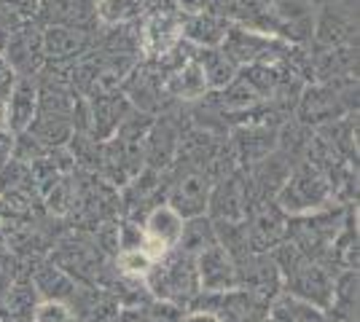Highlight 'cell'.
I'll use <instances>...</instances> for the list:
<instances>
[{
    "label": "cell",
    "mask_w": 360,
    "mask_h": 322,
    "mask_svg": "<svg viewBox=\"0 0 360 322\" xmlns=\"http://www.w3.org/2000/svg\"><path fill=\"white\" fill-rule=\"evenodd\" d=\"M16 78L19 76L11 70V65L3 60V54H0V100H6V97H8V92L14 89Z\"/></svg>",
    "instance_id": "d590c367"
},
{
    "label": "cell",
    "mask_w": 360,
    "mask_h": 322,
    "mask_svg": "<svg viewBox=\"0 0 360 322\" xmlns=\"http://www.w3.org/2000/svg\"><path fill=\"white\" fill-rule=\"evenodd\" d=\"M229 19L224 14H212V11H196V14H183L180 35L183 41H188L196 48H212L221 46L226 30H229Z\"/></svg>",
    "instance_id": "d6986e66"
},
{
    "label": "cell",
    "mask_w": 360,
    "mask_h": 322,
    "mask_svg": "<svg viewBox=\"0 0 360 322\" xmlns=\"http://www.w3.org/2000/svg\"><path fill=\"white\" fill-rule=\"evenodd\" d=\"M250 253H269L288 236V215L280 210L274 199L255 204L245 217Z\"/></svg>",
    "instance_id": "ba28073f"
},
{
    "label": "cell",
    "mask_w": 360,
    "mask_h": 322,
    "mask_svg": "<svg viewBox=\"0 0 360 322\" xmlns=\"http://www.w3.org/2000/svg\"><path fill=\"white\" fill-rule=\"evenodd\" d=\"M178 137H180V126L172 121V116H162V119H153L148 135H146V167L167 172L175 161L178 154Z\"/></svg>",
    "instance_id": "2e32d148"
},
{
    "label": "cell",
    "mask_w": 360,
    "mask_h": 322,
    "mask_svg": "<svg viewBox=\"0 0 360 322\" xmlns=\"http://www.w3.org/2000/svg\"><path fill=\"white\" fill-rule=\"evenodd\" d=\"M169 188H167V204L186 220L194 215H207V199H210L212 180L205 169L191 172H167Z\"/></svg>",
    "instance_id": "5b68a950"
},
{
    "label": "cell",
    "mask_w": 360,
    "mask_h": 322,
    "mask_svg": "<svg viewBox=\"0 0 360 322\" xmlns=\"http://www.w3.org/2000/svg\"><path fill=\"white\" fill-rule=\"evenodd\" d=\"M283 293L301 298L307 304H312L317 309L330 307L333 301V276L315 261H307L296 274H290L288 279H283Z\"/></svg>",
    "instance_id": "8fae6325"
},
{
    "label": "cell",
    "mask_w": 360,
    "mask_h": 322,
    "mask_svg": "<svg viewBox=\"0 0 360 322\" xmlns=\"http://www.w3.org/2000/svg\"><path fill=\"white\" fill-rule=\"evenodd\" d=\"M140 14H143V0H94V16L103 25L137 22Z\"/></svg>",
    "instance_id": "4dcf8cb0"
},
{
    "label": "cell",
    "mask_w": 360,
    "mask_h": 322,
    "mask_svg": "<svg viewBox=\"0 0 360 322\" xmlns=\"http://www.w3.org/2000/svg\"><path fill=\"white\" fill-rule=\"evenodd\" d=\"M290 169H293V161L274 148L269 156L258 159L255 164H250V167L245 169V175H248V180L253 185V191L258 194V199L269 201L283 188V183L288 180V175H290Z\"/></svg>",
    "instance_id": "e0dca14e"
},
{
    "label": "cell",
    "mask_w": 360,
    "mask_h": 322,
    "mask_svg": "<svg viewBox=\"0 0 360 322\" xmlns=\"http://www.w3.org/2000/svg\"><path fill=\"white\" fill-rule=\"evenodd\" d=\"M274 201L280 204V210L288 217H293V215H307L320 210V207H328V204H333V196H330V185L326 180V175L301 159L293 164Z\"/></svg>",
    "instance_id": "7a4b0ae2"
},
{
    "label": "cell",
    "mask_w": 360,
    "mask_h": 322,
    "mask_svg": "<svg viewBox=\"0 0 360 322\" xmlns=\"http://www.w3.org/2000/svg\"><path fill=\"white\" fill-rule=\"evenodd\" d=\"M271 261H274V266L280 269V274H283V279H288L290 274H296L304 263L309 261L304 253H301L299 247L293 245L290 239H285V242H280V245L274 247V250H269Z\"/></svg>",
    "instance_id": "d6a6232c"
},
{
    "label": "cell",
    "mask_w": 360,
    "mask_h": 322,
    "mask_svg": "<svg viewBox=\"0 0 360 322\" xmlns=\"http://www.w3.org/2000/svg\"><path fill=\"white\" fill-rule=\"evenodd\" d=\"M194 60L199 62V67H202V73H205V81H207V89H210V92L224 89L226 83L237 76V65L229 60L218 46H212V48L194 46Z\"/></svg>",
    "instance_id": "d4e9b609"
},
{
    "label": "cell",
    "mask_w": 360,
    "mask_h": 322,
    "mask_svg": "<svg viewBox=\"0 0 360 322\" xmlns=\"http://www.w3.org/2000/svg\"><path fill=\"white\" fill-rule=\"evenodd\" d=\"M75 204V177L70 175H62L57 183L49 188V194L44 196V213L51 217H68L73 213Z\"/></svg>",
    "instance_id": "f1b7e54d"
},
{
    "label": "cell",
    "mask_w": 360,
    "mask_h": 322,
    "mask_svg": "<svg viewBox=\"0 0 360 322\" xmlns=\"http://www.w3.org/2000/svg\"><path fill=\"white\" fill-rule=\"evenodd\" d=\"M25 132H30V137L44 151H54V148L68 145V140L73 135V123H70V119H65V116H54V113H41L38 110Z\"/></svg>",
    "instance_id": "603a6c76"
},
{
    "label": "cell",
    "mask_w": 360,
    "mask_h": 322,
    "mask_svg": "<svg viewBox=\"0 0 360 322\" xmlns=\"http://www.w3.org/2000/svg\"><path fill=\"white\" fill-rule=\"evenodd\" d=\"M11 282H14V271H8V269H0V301H3L6 290L11 288Z\"/></svg>",
    "instance_id": "ab89813d"
},
{
    "label": "cell",
    "mask_w": 360,
    "mask_h": 322,
    "mask_svg": "<svg viewBox=\"0 0 360 322\" xmlns=\"http://www.w3.org/2000/svg\"><path fill=\"white\" fill-rule=\"evenodd\" d=\"M38 293L30 279H14L11 288L3 295V307L8 314V322H32V311L38 307Z\"/></svg>",
    "instance_id": "484cf974"
},
{
    "label": "cell",
    "mask_w": 360,
    "mask_h": 322,
    "mask_svg": "<svg viewBox=\"0 0 360 322\" xmlns=\"http://www.w3.org/2000/svg\"><path fill=\"white\" fill-rule=\"evenodd\" d=\"M121 94L129 100V105L140 110V113H150L156 116L165 107V78L159 76V70L150 65L148 60L137 62L135 67L127 73V78L121 81Z\"/></svg>",
    "instance_id": "8992f818"
},
{
    "label": "cell",
    "mask_w": 360,
    "mask_h": 322,
    "mask_svg": "<svg viewBox=\"0 0 360 322\" xmlns=\"http://www.w3.org/2000/svg\"><path fill=\"white\" fill-rule=\"evenodd\" d=\"M62 175H65V172H62V167L57 164V159L51 156V151H46L44 156H38V159H32L30 161L32 185H35V191L41 194V199L49 194V188L57 183Z\"/></svg>",
    "instance_id": "1f68e13d"
},
{
    "label": "cell",
    "mask_w": 360,
    "mask_h": 322,
    "mask_svg": "<svg viewBox=\"0 0 360 322\" xmlns=\"http://www.w3.org/2000/svg\"><path fill=\"white\" fill-rule=\"evenodd\" d=\"M215 226V239L237 263L245 255H250V242H248V226L245 220H212Z\"/></svg>",
    "instance_id": "83f0119b"
},
{
    "label": "cell",
    "mask_w": 360,
    "mask_h": 322,
    "mask_svg": "<svg viewBox=\"0 0 360 322\" xmlns=\"http://www.w3.org/2000/svg\"><path fill=\"white\" fill-rule=\"evenodd\" d=\"M16 16H22V19H27L30 14H35V6H38V0H3Z\"/></svg>",
    "instance_id": "74e56055"
},
{
    "label": "cell",
    "mask_w": 360,
    "mask_h": 322,
    "mask_svg": "<svg viewBox=\"0 0 360 322\" xmlns=\"http://www.w3.org/2000/svg\"><path fill=\"white\" fill-rule=\"evenodd\" d=\"M3 60L11 65L19 78H35L46 65L44 54V27L35 19H22L14 30L8 32Z\"/></svg>",
    "instance_id": "277c9868"
},
{
    "label": "cell",
    "mask_w": 360,
    "mask_h": 322,
    "mask_svg": "<svg viewBox=\"0 0 360 322\" xmlns=\"http://www.w3.org/2000/svg\"><path fill=\"white\" fill-rule=\"evenodd\" d=\"M196 274H199V288L207 293H224L237 288L234 261L221 245H212L196 255Z\"/></svg>",
    "instance_id": "9a60e30c"
},
{
    "label": "cell",
    "mask_w": 360,
    "mask_h": 322,
    "mask_svg": "<svg viewBox=\"0 0 360 322\" xmlns=\"http://www.w3.org/2000/svg\"><path fill=\"white\" fill-rule=\"evenodd\" d=\"M205 3H207V0H180V6H183V11H186V14L205 11Z\"/></svg>",
    "instance_id": "60d3db41"
},
{
    "label": "cell",
    "mask_w": 360,
    "mask_h": 322,
    "mask_svg": "<svg viewBox=\"0 0 360 322\" xmlns=\"http://www.w3.org/2000/svg\"><path fill=\"white\" fill-rule=\"evenodd\" d=\"M30 282L41 301H62V304H70V298H73L75 290H78V285H75L73 279L65 274L60 266H54L49 258L35 263V269H32V274H30Z\"/></svg>",
    "instance_id": "44dd1931"
},
{
    "label": "cell",
    "mask_w": 360,
    "mask_h": 322,
    "mask_svg": "<svg viewBox=\"0 0 360 322\" xmlns=\"http://www.w3.org/2000/svg\"><path fill=\"white\" fill-rule=\"evenodd\" d=\"M207 92L210 89H207L205 73L194 57L165 78V94L172 100H199V97H207Z\"/></svg>",
    "instance_id": "7402d4cb"
},
{
    "label": "cell",
    "mask_w": 360,
    "mask_h": 322,
    "mask_svg": "<svg viewBox=\"0 0 360 322\" xmlns=\"http://www.w3.org/2000/svg\"><path fill=\"white\" fill-rule=\"evenodd\" d=\"M296 121L317 129V126H326V123L342 119L345 113H349L342 102V94L336 92L330 83H312V86H304L296 100Z\"/></svg>",
    "instance_id": "52a82bcc"
},
{
    "label": "cell",
    "mask_w": 360,
    "mask_h": 322,
    "mask_svg": "<svg viewBox=\"0 0 360 322\" xmlns=\"http://www.w3.org/2000/svg\"><path fill=\"white\" fill-rule=\"evenodd\" d=\"M38 113V86L35 78H16L14 89L6 97V126L11 132H25Z\"/></svg>",
    "instance_id": "ffe728a7"
},
{
    "label": "cell",
    "mask_w": 360,
    "mask_h": 322,
    "mask_svg": "<svg viewBox=\"0 0 360 322\" xmlns=\"http://www.w3.org/2000/svg\"><path fill=\"white\" fill-rule=\"evenodd\" d=\"M94 43L97 38L91 35L89 27H62V25L44 27L46 65H70L84 54H89Z\"/></svg>",
    "instance_id": "30bf717a"
},
{
    "label": "cell",
    "mask_w": 360,
    "mask_h": 322,
    "mask_svg": "<svg viewBox=\"0 0 360 322\" xmlns=\"http://www.w3.org/2000/svg\"><path fill=\"white\" fill-rule=\"evenodd\" d=\"M32 322H73V311L62 301H38Z\"/></svg>",
    "instance_id": "e575fe53"
},
{
    "label": "cell",
    "mask_w": 360,
    "mask_h": 322,
    "mask_svg": "<svg viewBox=\"0 0 360 322\" xmlns=\"http://www.w3.org/2000/svg\"><path fill=\"white\" fill-rule=\"evenodd\" d=\"M269 314L277 322H328L323 309L312 307L301 298H293L288 293H280L274 301H271Z\"/></svg>",
    "instance_id": "4316f807"
},
{
    "label": "cell",
    "mask_w": 360,
    "mask_h": 322,
    "mask_svg": "<svg viewBox=\"0 0 360 322\" xmlns=\"http://www.w3.org/2000/svg\"><path fill=\"white\" fill-rule=\"evenodd\" d=\"M146 288L153 295V301H169L186 309L194 301L196 293L202 290L196 274V258L180 253L178 247L167 250L146 274Z\"/></svg>",
    "instance_id": "6da1fadb"
},
{
    "label": "cell",
    "mask_w": 360,
    "mask_h": 322,
    "mask_svg": "<svg viewBox=\"0 0 360 322\" xmlns=\"http://www.w3.org/2000/svg\"><path fill=\"white\" fill-rule=\"evenodd\" d=\"M312 32L317 35L320 46H352V25L345 22L339 14H323L317 27H312Z\"/></svg>",
    "instance_id": "f546056e"
},
{
    "label": "cell",
    "mask_w": 360,
    "mask_h": 322,
    "mask_svg": "<svg viewBox=\"0 0 360 322\" xmlns=\"http://www.w3.org/2000/svg\"><path fill=\"white\" fill-rule=\"evenodd\" d=\"M11 148H14V132L6 126V121H0V167L11 159Z\"/></svg>",
    "instance_id": "8d00e7d4"
},
{
    "label": "cell",
    "mask_w": 360,
    "mask_h": 322,
    "mask_svg": "<svg viewBox=\"0 0 360 322\" xmlns=\"http://www.w3.org/2000/svg\"><path fill=\"white\" fill-rule=\"evenodd\" d=\"M234 269H237V288H245L266 301H274L283 293V274L274 266L269 253H250L234 263Z\"/></svg>",
    "instance_id": "9c48e42d"
},
{
    "label": "cell",
    "mask_w": 360,
    "mask_h": 322,
    "mask_svg": "<svg viewBox=\"0 0 360 322\" xmlns=\"http://www.w3.org/2000/svg\"><path fill=\"white\" fill-rule=\"evenodd\" d=\"M221 51L237 67L242 65H253V62H274V60H288L293 46L277 38V35H266V32L250 30L245 25H229L224 41H221Z\"/></svg>",
    "instance_id": "3957f363"
},
{
    "label": "cell",
    "mask_w": 360,
    "mask_h": 322,
    "mask_svg": "<svg viewBox=\"0 0 360 322\" xmlns=\"http://www.w3.org/2000/svg\"><path fill=\"white\" fill-rule=\"evenodd\" d=\"M35 16L38 25L51 27V25H62V27H89L94 16V0H38L35 6Z\"/></svg>",
    "instance_id": "ac0fdd59"
},
{
    "label": "cell",
    "mask_w": 360,
    "mask_h": 322,
    "mask_svg": "<svg viewBox=\"0 0 360 322\" xmlns=\"http://www.w3.org/2000/svg\"><path fill=\"white\" fill-rule=\"evenodd\" d=\"M277 129L280 123H240L231 135V151L237 156L240 169H248L250 164H255L258 159L269 156L277 148Z\"/></svg>",
    "instance_id": "7c38bea8"
},
{
    "label": "cell",
    "mask_w": 360,
    "mask_h": 322,
    "mask_svg": "<svg viewBox=\"0 0 360 322\" xmlns=\"http://www.w3.org/2000/svg\"><path fill=\"white\" fill-rule=\"evenodd\" d=\"M143 229H146V236H148L146 250L153 255V261H159L167 250H172V247L178 245L180 229H183V217H180L167 201H162V204H156V207L146 215Z\"/></svg>",
    "instance_id": "5bb4252c"
},
{
    "label": "cell",
    "mask_w": 360,
    "mask_h": 322,
    "mask_svg": "<svg viewBox=\"0 0 360 322\" xmlns=\"http://www.w3.org/2000/svg\"><path fill=\"white\" fill-rule=\"evenodd\" d=\"M212 245H218V239H215V226H212V220L207 215H194V217H186L183 220L178 245H175L180 253L196 258L199 253H205Z\"/></svg>",
    "instance_id": "cb8c5ba5"
},
{
    "label": "cell",
    "mask_w": 360,
    "mask_h": 322,
    "mask_svg": "<svg viewBox=\"0 0 360 322\" xmlns=\"http://www.w3.org/2000/svg\"><path fill=\"white\" fill-rule=\"evenodd\" d=\"M89 105V135L94 140H108L116 129L121 126V121L132 113L129 100L121 94V89L116 92H103V94H89L86 97Z\"/></svg>",
    "instance_id": "4fadbf2b"
},
{
    "label": "cell",
    "mask_w": 360,
    "mask_h": 322,
    "mask_svg": "<svg viewBox=\"0 0 360 322\" xmlns=\"http://www.w3.org/2000/svg\"><path fill=\"white\" fill-rule=\"evenodd\" d=\"M116 229H119V253H124V250H143V247L148 245L143 223L121 217V220H116Z\"/></svg>",
    "instance_id": "836d02e7"
},
{
    "label": "cell",
    "mask_w": 360,
    "mask_h": 322,
    "mask_svg": "<svg viewBox=\"0 0 360 322\" xmlns=\"http://www.w3.org/2000/svg\"><path fill=\"white\" fill-rule=\"evenodd\" d=\"M180 322H221L218 314H212V311H202V309H188Z\"/></svg>",
    "instance_id": "f35d334b"
}]
</instances>
